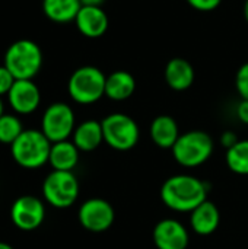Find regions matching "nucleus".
<instances>
[{
	"label": "nucleus",
	"mask_w": 248,
	"mask_h": 249,
	"mask_svg": "<svg viewBox=\"0 0 248 249\" xmlns=\"http://www.w3.org/2000/svg\"><path fill=\"white\" fill-rule=\"evenodd\" d=\"M105 0H80V4L82 6H99L104 3Z\"/></svg>",
	"instance_id": "cd10ccee"
},
{
	"label": "nucleus",
	"mask_w": 248,
	"mask_h": 249,
	"mask_svg": "<svg viewBox=\"0 0 248 249\" xmlns=\"http://www.w3.org/2000/svg\"><path fill=\"white\" fill-rule=\"evenodd\" d=\"M104 142L102 124L95 120L80 123L73 131V143L80 152H92Z\"/></svg>",
	"instance_id": "f3484780"
},
{
	"label": "nucleus",
	"mask_w": 248,
	"mask_h": 249,
	"mask_svg": "<svg viewBox=\"0 0 248 249\" xmlns=\"http://www.w3.org/2000/svg\"><path fill=\"white\" fill-rule=\"evenodd\" d=\"M237 117L241 123L248 124V99H243L237 107Z\"/></svg>",
	"instance_id": "a878e982"
},
{
	"label": "nucleus",
	"mask_w": 248,
	"mask_h": 249,
	"mask_svg": "<svg viewBox=\"0 0 248 249\" xmlns=\"http://www.w3.org/2000/svg\"><path fill=\"white\" fill-rule=\"evenodd\" d=\"M136 90V80L133 74L126 70H117L107 76L105 96L111 101H126Z\"/></svg>",
	"instance_id": "a211bd4d"
},
{
	"label": "nucleus",
	"mask_w": 248,
	"mask_h": 249,
	"mask_svg": "<svg viewBox=\"0 0 248 249\" xmlns=\"http://www.w3.org/2000/svg\"><path fill=\"white\" fill-rule=\"evenodd\" d=\"M15 77L13 74L6 69V66H0V98L3 95H7L9 90L12 89L13 83H15Z\"/></svg>",
	"instance_id": "b1692460"
},
{
	"label": "nucleus",
	"mask_w": 248,
	"mask_h": 249,
	"mask_svg": "<svg viewBox=\"0 0 248 249\" xmlns=\"http://www.w3.org/2000/svg\"><path fill=\"white\" fill-rule=\"evenodd\" d=\"M0 249H13L9 244H6V242H0Z\"/></svg>",
	"instance_id": "c756f323"
},
{
	"label": "nucleus",
	"mask_w": 248,
	"mask_h": 249,
	"mask_svg": "<svg viewBox=\"0 0 248 249\" xmlns=\"http://www.w3.org/2000/svg\"><path fill=\"white\" fill-rule=\"evenodd\" d=\"M161 200L174 212L191 213L208 200V185L191 175H174L162 184Z\"/></svg>",
	"instance_id": "f257e3e1"
},
{
	"label": "nucleus",
	"mask_w": 248,
	"mask_h": 249,
	"mask_svg": "<svg viewBox=\"0 0 248 249\" xmlns=\"http://www.w3.org/2000/svg\"><path fill=\"white\" fill-rule=\"evenodd\" d=\"M79 149L75 146L73 142L64 140L51 144L48 163L53 166V171H69L72 172L73 168L79 162Z\"/></svg>",
	"instance_id": "6ab92c4d"
},
{
	"label": "nucleus",
	"mask_w": 248,
	"mask_h": 249,
	"mask_svg": "<svg viewBox=\"0 0 248 249\" xmlns=\"http://www.w3.org/2000/svg\"><path fill=\"white\" fill-rule=\"evenodd\" d=\"M221 222V214L218 207L212 201H205L196 207L190 214V225L197 235L208 236L212 235Z\"/></svg>",
	"instance_id": "2eb2a0df"
},
{
	"label": "nucleus",
	"mask_w": 248,
	"mask_h": 249,
	"mask_svg": "<svg viewBox=\"0 0 248 249\" xmlns=\"http://www.w3.org/2000/svg\"><path fill=\"white\" fill-rule=\"evenodd\" d=\"M10 219L13 225L20 231H35L42 225L45 219V206L39 198L34 196H22L12 204Z\"/></svg>",
	"instance_id": "1a4fd4ad"
},
{
	"label": "nucleus",
	"mask_w": 248,
	"mask_h": 249,
	"mask_svg": "<svg viewBox=\"0 0 248 249\" xmlns=\"http://www.w3.org/2000/svg\"><path fill=\"white\" fill-rule=\"evenodd\" d=\"M3 66L16 80H32L42 67V51L31 39H18L6 50Z\"/></svg>",
	"instance_id": "f03ea898"
},
{
	"label": "nucleus",
	"mask_w": 248,
	"mask_h": 249,
	"mask_svg": "<svg viewBox=\"0 0 248 249\" xmlns=\"http://www.w3.org/2000/svg\"><path fill=\"white\" fill-rule=\"evenodd\" d=\"M189 232L175 219H164L153 229V244L158 249H187Z\"/></svg>",
	"instance_id": "f8f14e48"
},
{
	"label": "nucleus",
	"mask_w": 248,
	"mask_h": 249,
	"mask_svg": "<svg viewBox=\"0 0 248 249\" xmlns=\"http://www.w3.org/2000/svg\"><path fill=\"white\" fill-rule=\"evenodd\" d=\"M107 76L95 66H82L76 69L69 82L67 90L70 98L80 105H91L105 96Z\"/></svg>",
	"instance_id": "20e7f679"
},
{
	"label": "nucleus",
	"mask_w": 248,
	"mask_h": 249,
	"mask_svg": "<svg viewBox=\"0 0 248 249\" xmlns=\"http://www.w3.org/2000/svg\"><path fill=\"white\" fill-rule=\"evenodd\" d=\"M227 165L238 175H248V140H238L228 149Z\"/></svg>",
	"instance_id": "412c9836"
},
{
	"label": "nucleus",
	"mask_w": 248,
	"mask_h": 249,
	"mask_svg": "<svg viewBox=\"0 0 248 249\" xmlns=\"http://www.w3.org/2000/svg\"><path fill=\"white\" fill-rule=\"evenodd\" d=\"M80 7V0H42L44 15L56 23L75 22Z\"/></svg>",
	"instance_id": "aec40b11"
},
{
	"label": "nucleus",
	"mask_w": 248,
	"mask_h": 249,
	"mask_svg": "<svg viewBox=\"0 0 248 249\" xmlns=\"http://www.w3.org/2000/svg\"><path fill=\"white\" fill-rule=\"evenodd\" d=\"M3 109H4V107H3V102H1V98H0V117L4 114V111H3Z\"/></svg>",
	"instance_id": "7c9ffc66"
},
{
	"label": "nucleus",
	"mask_w": 248,
	"mask_h": 249,
	"mask_svg": "<svg viewBox=\"0 0 248 249\" xmlns=\"http://www.w3.org/2000/svg\"><path fill=\"white\" fill-rule=\"evenodd\" d=\"M189 6H191L194 10L199 12H212L218 9L222 3V0H186Z\"/></svg>",
	"instance_id": "393cba45"
},
{
	"label": "nucleus",
	"mask_w": 248,
	"mask_h": 249,
	"mask_svg": "<svg viewBox=\"0 0 248 249\" xmlns=\"http://www.w3.org/2000/svg\"><path fill=\"white\" fill-rule=\"evenodd\" d=\"M151 139L161 149H172L180 134L177 121L170 115H159L151 124Z\"/></svg>",
	"instance_id": "dca6fc26"
},
{
	"label": "nucleus",
	"mask_w": 248,
	"mask_h": 249,
	"mask_svg": "<svg viewBox=\"0 0 248 249\" xmlns=\"http://www.w3.org/2000/svg\"><path fill=\"white\" fill-rule=\"evenodd\" d=\"M104 142L114 150L126 152L133 149L139 142V125L126 114L114 112L107 115L102 121Z\"/></svg>",
	"instance_id": "423d86ee"
},
{
	"label": "nucleus",
	"mask_w": 248,
	"mask_h": 249,
	"mask_svg": "<svg viewBox=\"0 0 248 249\" xmlns=\"http://www.w3.org/2000/svg\"><path fill=\"white\" fill-rule=\"evenodd\" d=\"M237 142H238V137H237L232 131H225V133L222 134V137H221V143H222V146H225L227 149L232 147Z\"/></svg>",
	"instance_id": "bb28decb"
},
{
	"label": "nucleus",
	"mask_w": 248,
	"mask_h": 249,
	"mask_svg": "<svg viewBox=\"0 0 248 249\" xmlns=\"http://www.w3.org/2000/svg\"><path fill=\"white\" fill-rule=\"evenodd\" d=\"M235 88L243 99H248V61L238 69L235 74Z\"/></svg>",
	"instance_id": "5701e85b"
},
{
	"label": "nucleus",
	"mask_w": 248,
	"mask_h": 249,
	"mask_svg": "<svg viewBox=\"0 0 248 249\" xmlns=\"http://www.w3.org/2000/svg\"><path fill=\"white\" fill-rule=\"evenodd\" d=\"M77 217L83 229L99 233L108 231L113 226L115 214L113 206L107 200L89 198L80 206Z\"/></svg>",
	"instance_id": "9d476101"
},
{
	"label": "nucleus",
	"mask_w": 248,
	"mask_h": 249,
	"mask_svg": "<svg viewBox=\"0 0 248 249\" xmlns=\"http://www.w3.org/2000/svg\"><path fill=\"white\" fill-rule=\"evenodd\" d=\"M44 200L56 209L73 206L79 197V181L73 172L53 171L42 182Z\"/></svg>",
	"instance_id": "0eeeda50"
},
{
	"label": "nucleus",
	"mask_w": 248,
	"mask_h": 249,
	"mask_svg": "<svg viewBox=\"0 0 248 249\" xmlns=\"http://www.w3.org/2000/svg\"><path fill=\"white\" fill-rule=\"evenodd\" d=\"M77 31L86 38H99L102 36L110 25L105 10L99 6H82L76 19Z\"/></svg>",
	"instance_id": "ddd939ff"
},
{
	"label": "nucleus",
	"mask_w": 248,
	"mask_h": 249,
	"mask_svg": "<svg viewBox=\"0 0 248 249\" xmlns=\"http://www.w3.org/2000/svg\"><path fill=\"white\" fill-rule=\"evenodd\" d=\"M171 150L174 159L181 166L196 168L203 165L212 156L213 140L208 133L193 130L181 134Z\"/></svg>",
	"instance_id": "39448f33"
},
{
	"label": "nucleus",
	"mask_w": 248,
	"mask_h": 249,
	"mask_svg": "<svg viewBox=\"0 0 248 249\" xmlns=\"http://www.w3.org/2000/svg\"><path fill=\"white\" fill-rule=\"evenodd\" d=\"M75 128V112L70 105L64 102H54L44 111L41 131L51 143L67 140L73 136Z\"/></svg>",
	"instance_id": "6e6552de"
},
{
	"label": "nucleus",
	"mask_w": 248,
	"mask_h": 249,
	"mask_svg": "<svg viewBox=\"0 0 248 249\" xmlns=\"http://www.w3.org/2000/svg\"><path fill=\"white\" fill-rule=\"evenodd\" d=\"M165 82L167 85L177 92L187 90L194 82V69L193 66L181 57L171 58L165 66Z\"/></svg>",
	"instance_id": "4468645a"
},
{
	"label": "nucleus",
	"mask_w": 248,
	"mask_h": 249,
	"mask_svg": "<svg viewBox=\"0 0 248 249\" xmlns=\"http://www.w3.org/2000/svg\"><path fill=\"white\" fill-rule=\"evenodd\" d=\"M244 18L248 23V0H246V4H244Z\"/></svg>",
	"instance_id": "c85d7f7f"
},
{
	"label": "nucleus",
	"mask_w": 248,
	"mask_h": 249,
	"mask_svg": "<svg viewBox=\"0 0 248 249\" xmlns=\"http://www.w3.org/2000/svg\"><path fill=\"white\" fill-rule=\"evenodd\" d=\"M10 108L19 115H28L37 111L41 104V92L32 80H15L7 93Z\"/></svg>",
	"instance_id": "9b49d317"
},
{
	"label": "nucleus",
	"mask_w": 248,
	"mask_h": 249,
	"mask_svg": "<svg viewBox=\"0 0 248 249\" xmlns=\"http://www.w3.org/2000/svg\"><path fill=\"white\" fill-rule=\"evenodd\" d=\"M23 131L20 120L13 114H3L0 117V143L12 144Z\"/></svg>",
	"instance_id": "4be33fe9"
},
{
	"label": "nucleus",
	"mask_w": 248,
	"mask_h": 249,
	"mask_svg": "<svg viewBox=\"0 0 248 249\" xmlns=\"http://www.w3.org/2000/svg\"><path fill=\"white\" fill-rule=\"evenodd\" d=\"M51 144L41 130H23L10 144V153L19 166L37 169L48 162Z\"/></svg>",
	"instance_id": "7ed1b4c3"
}]
</instances>
